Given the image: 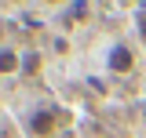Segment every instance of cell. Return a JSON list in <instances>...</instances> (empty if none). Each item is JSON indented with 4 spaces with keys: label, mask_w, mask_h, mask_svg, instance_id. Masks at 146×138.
Instances as JSON below:
<instances>
[{
    "label": "cell",
    "mask_w": 146,
    "mask_h": 138,
    "mask_svg": "<svg viewBox=\"0 0 146 138\" xmlns=\"http://www.w3.org/2000/svg\"><path fill=\"white\" fill-rule=\"evenodd\" d=\"M58 124H62V109H36L33 116H29V131L40 138H48L58 131Z\"/></svg>",
    "instance_id": "1"
},
{
    "label": "cell",
    "mask_w": 146,
    "mask_h": 138,
    "mask_svg": "<svg viewBox=\"0 0 146 138\" xmlns=\"http://www.w3.org/2000/svg\"><path fill=\"white\" fill-rule=\"evenodd\" d=\"M106 66H110V73H131V69H135V51H131L128 44H113Z\"/></svg>",
    "instance_id": "2"
},
{
    "label": "cell",
    "mask_w": 146,
    "mask_h": 138,
    "mask_svg": "<svg viewBox=\"0 0 146 138\" xmlns=\"http://www.w3.org/2000/svg\"><path fill=\"white\" fill-rule=\"evenodd\" d=\"M22 69V55L11 51V47H0V76H11Z\"/></svg>",
    "instance_id": "3"
},
{
    "label": "cell",
    "mask_w": 146,
    "mask_h": 138,
    "mask_svg": "<svg viewBox=\"0 0 146 138\" xmlns=\"http://www.w3.org/2000/svg\"><path fill=\"white\" fill-rule=\"evenodd\" d=\"M22 73H26V76L40 73V55H36V51H26V55H22Z\"/></svg>",
    "instance_id": "4"
},
{
    "label": "cell",
    "mask_w": 146,
    "mask_h": 138,
    "mask_svg": "<svg viewBox=\"0 0 146 138\" xmlns=\"http://www.w3.org/2000/svg\"><path fill=\"white\" fill-rule=\"evenodd\" d=\"M139 33H143V40H146V15L139 18Z\"/></svg>",
    "instance_id": "5"
},
{
    "label": "cell",
    "mask_w": 146,
    "mask_h": 138,
    "mask_svg": "<svg viewBox=\"0 0 146 138\" xmlns=\"http://www.w3.org/2000/svg\"><path fill=\"white\" fill-rule=\"evenodd\" d=\"M44 4H62V0H44Z\"/></svg>",
    "instance_id": "6"
},
{
    "label": "cell",
    "mask_w": 146,
    "mask_h": 138,
    "mask_svg": "<svg viewBox=\"0 0 146 138\" xmlns=\"http://www.w3.org/2000/svg\"><path fill=\"white\" fill-rule=\"evenodd\" d=\"M11 4H22V0H11Z\"/></svg>",
    "instance_id": "7"
},
{
    "label": "cell",
    "mask_w": 146,
    "mask_h": 138,
    "mask_svg": "<svg viewBox=\"0 0 146 138\" xmlns=\"http://www.w3.org/2000/svg\"><path fill=\"white\" fill-rule=\"evenodd\" d=\"M143 109H146V105H143Z\"/></svg>",
    "instance_id": "8"
}]
</instances>
